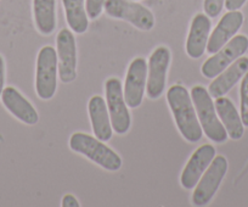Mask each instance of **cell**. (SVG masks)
<instances>
[{
    "instance_id": "1",
    "label": "cell",
    "mask_w": 248,
    "mask_h": 207,
    "mask_svg": "<svg viewBox=\"0 0 248 207\" xmlns=\"http://www.w3.org/2000/svg\"><path fill=\"white\" fill-rule=\"evenodd\" d=\"M167 101L181 135L189 143L200 142L203 130L187 89L180 84L173 85L167 93Z\"/></svg>"
},
{
    "instance_id": "2",
    "label": "cell",
    "mask_w": 248,
    "mask_h": 207,
    "mask_svg": "<svg viewBox=\"0 0 248 207\" xmlns=\"http://www.w3.org/2000/svg\"><path fill=\"white\" fill-rule=\"evenodd\" d=\"M190 95H191L192 102H194L197 117L201 123L202 130L207 135V138L212 142L219 143V144L225 143L229 135L221 121L219 120L216 105H214L208 90L202 85H196L192 88Z\"/></svg>"
},
{
    "instance_id": "3",
    "label": "cell",
    "mask_w": 248,
    "mask_h": 207,
    "mask_svg": "<svg viewBox=\"0 0 248 207\" xmlns=\"http://www.w3.org/2000/svg\"><path fill=\"white\" fill-rule=\"evenodd\" d=\"M70 147L72 151L83 155L105 170L111 172L121 170V156L105 145L104 142L93 135L85 133H75L70 139Z\"/></svg>"
},
{
    "instance_id": "4",
    "label": "cell",
    "mask_w": 248,
    "mask_h": 207,
    "mask_svg": "<svg viewBox=\"0 0 248 207\" xmlns=\"http://www.w3.org/2000/svg\"><path fill=\"white\" fill-rule=\"evenodd\" d=\"M57 53L55 48L45 45L40 49L37 59L35 73V90L40 99L50 100L56 93L57 88Z\"/></svg>"
},
{
    "instance_id": "5",
    "label": "cell",
    "mask_w": 248,
    "mask_h": 207,
    "mask_svg": "<svg viewBox=\"0 0 248 207\" xmlns=\"http://www.w3.org/2000/svg\"><path fill=\"white\" fill-rule=\"evenodd\" d=\"M106 92V105L108 110L111 125L114 133L125 134L129 130L132 118L128 111V105L124 99L122 83L118 78L111 77L105 83Z\"/></svg>"
},
{
    "instance_id": "6",
    "label": "cell",
    "mask_w": 248,
    "mask_h": 207,
    "mask_svg": "<svg viewBox=\"0 0 248 207\" xmlns=\"http://www.w3.org/2000/svg\"><path fill=\"white\" fill-rule=\"evenodd\" d=\"M104 9L111 17L128 21L141 31H151L155 26L154 14L134 0H106Z\"/></svg>"
},
{
    "instance_id": "7",
    "label": "cell",
    "mask_w": 248,
    "mask_h": 207,
    "mask_svg": "<svg viewBox=\"0 0 248 207\" xmlns=\"http://www.w3.org/2000/svg\"><path fill=\"white\" fill-rule=\"evenodd\" d=\"M226 172H228V160L221 155L216 156L195 187L192 204L199 207L208 205L218 191Z\"/></svg>"
},
{
    "instance_id": "8",
    "label": "cell",
    "mask_w": 248,
    "mask_h": 207,
    "mask_svg": "<svg viewBox=\"0 0 248 207\" xmlns=\"http://www.w3.org/2000/svg\"><path fill=\"white\" fill-rule=\"evenodd\" d=\"M248 50V38L246 35H233L219 51L207 59L202 65V75L206 78H216L235 60Z\"/></svg>"
},
{
    "instance_id": "9",
    "label": "cell",
    "mask_w": 248,
    "mask_h": 207,
    "mask_svg": "<svg viewBox=\"0 0 248 207\" xmlns=\"http://www.w3.org/2000/svg\"><path fill=\"white\" fill-rule=\"evenodd\" d=\"M59 77L62 83H72L77 77V47L73 33L63 28L56 37Z\"/></svg>"
},
{
    "instance_id": "10",
    "label": "cell",
    "mask_w": 248,
    "mask_h": 207,
    "mask_svg": "<svg viewBox=\"0 0 248 207\" xmlns=\"http://www.w3.org/2000/svg\"><path fill=\"white\" fill-rule=\"evenodd\" d=\"M169 63L170 51L167 47H158L150 56L146 82V93L150 99L156 100L163 94Z\"/></svg>"
},
{
    "instance_id": "11",
    "label": "cell",
    "mask_w": 248,
    "mask_h": 207,
    "mask_svg": "<svg viewBox=\"0 0 248 207\" xmlns=\"http://www.w3.org/2000/svg\"><path fill=\"white\" fill-rule=\"evenodd\" d=\"M147 63L145 59L137 58L128 67L127 77L124 82V99L127 105L137 109L141 105L147 82Z\"/></svg>"
},
{
    "instance_id": "12",
    "label": "cell",
    "mask_w": 248,
    "mask_h": 207,
    "mask_svg": "<svg viewBox=\"0 0 248 207\" xmlns=\"http://www.w3.org/2000/svg\"><path fill=\"white\" fill-rule=\"evenodd\" d=\"M214 158H216L214 146H212L211 144H204L200 146L192 154L189 162L186 163L185 168L183 170L180 177L181 185L187 190L194 189Z\"/></svg>"
},
{
    "instance_id": "13",
    "label": "cell",
    "mask_w": 248,
    "mask_h": 207,
    "mask_svg": "<svg viewBox=\"0 0 248 207\" xmlns=\"http://www.w3.org/2000/svg\"><path fill=\"white\" fill-rule=\"evenodd\" d=\"M243 23V14L238 10L229 11L221 17L217 27L212 32L207 43V53L213 55L221 49L236 33Z\"/></svg>"
},
{
    "instance_id": "14",
    "label": "cell",
    "mask_w": 248,
    "mask_h": 207,
    "mask_svg": "<svg viewBox=\"0 0 248 207\" xmlns=\"http://www.w3.org/2000/svg\"><path fill=\"white\" fill-rule=\"evenodd\" d=\"M248 72V58L241 56L226 67L216 80L209 84L208 93L212 97H220L228 94L231 88Z\"/></svg>"
},
{
    "instance_id": "15",
    "label": "cell",
    "mask_w": 248,
    "mask_h": 207,
    "mask_svg": "<svg viewBox=\"0 0 248 207\" xmlns=\"http://www.w3.org/2000/svg\"><path fill=\"white\" fill-rule=\"evenodd\" d=\"M1 100H3L4 106L10 111V113H13L21 122L33 126L39 121L37 110L16 88H4L1 93Z\"/></svg>"
},
{
    "instance_id": "16",
    "label": "cell",
    "mask_w": 248,
    "mask_h": 207,
    "mask_svg": "<svg viewBox=\"0 0 248 207\" xmlns=\"http://www.w3.org/2000/svg\"><path fill=\"white\" fill-rule=\"evenodd\" d=\"M212 23L209 16L197 14L190 27L189 35L186 40V53L191 59H200L207 49Z\"/></svg>"
},
{
    "instance_id": "17",
    "label": "cell",
    "mask_w": 248,
    "mask_h": 207,
    "mask_svg": "<svg viewBox=\"0 0 248 207\" xmlns=\"http://www.w3.org/2000/svg\"><path fill=\"white\" fill-rule=\"evenodd\" d=\"M89 110L92 127L95 133V137L101 142H108L113 134V128L111 125L108 110H107L106 101L100 95H95L89 100Z\"/></svg>"
},
{
    "instance_id": "18",
    "label": "cell",
    "mask_w": 248,
    "mask_h": 207,
    "mask_svg": "<svg viewBox=\"0 0 248 207\" xmlns=\"http://www.w3.org/2000/svg\"><path fill=\"white\" fill-rule=\"evenodd\" d=\"M214 105L229 137L232 140H240L243 137L245 128L240 113L237 112L232 101L228 97L220 96L217 97Z\"/></svg>"
},
{
    "instance_id": "19",
    "label": "cell",
    "mask_w": 248,
    "mask_h": 207,
    "mask_svg": "<svg viewBox=\"0 0 248 207\" xmlns=\"http://www.w3.org/2000/svg\"><path fill=\"white\" fill-rule=\"evenodd\" d=\"M35 26L42 34H51L56 27V0H33Z\"/></svg>"
},
{
    "instance_id": "20",
    "label": "cell",
    "mask_w": 248,
    "mask_h": 207,
    "mask_svg": "<svg viewBox=\"0 0 248 207\" xmlns=\"http://www.w3.org/2000/svg\"><path fill=\"white\" fill-rule=\"evenodd\" d=\"M66 13V20L71 30L77 34L87 32L89 27L84 0H62Z\"/></svg>"
},
{
    "instance_id": "21",
    "label": "cell",
    "mask_w": 248,
    "mask_h": 207,
    "mask_svg": "<svg viewBox=\"0 0 248 207\" xmlns=\"http://www.w3.org/2000/svg\"><path fill=\"white\" fill-rule=\"evenodd\" d=\"M241 97V120L243 126L248 127V72L243 76L240 87Z\"/></svg>"
},
{
    "instance_id": "22",
    "label": "cell",
    "mask_w": 248,
    "mask_h": 207,
    "mask_svg": "<svg viewBox=\"0 0 248 207\" xmlns=\"http://www.w3.org/2000/svg\"><path fill=\"white\" fill-rule=\"evenodd\" d=\"M224 5H225V0H204V13L209 17H217L221 13Z\"/></svg>"
},
{
    "instance_id": "23",
    "label": "cell",
    "mask_w": 248,
    "mask_h": 207,
    "mask_svg": "<svg viewBox=\"0 0 248 207\" xmlns=\"http://www.w3.org/2000/svg\"><path fill=\"white\" fill-rule=\"evenodd\" d=\"M105 3H106V0H87L85 9H87L88 17L93 18V20L99 17L104 10Z\"/></svg>"
},
{
    "instance_id": "24",
    "label": "cell",
    "mask_w": 248,
    "mask_h": 207,
    "mask_svg": "<svg viewBox=\"0 0 248 207\" xmlns=\"http://www.w3.org/2000/svg\"><path fill=\"white\" fill-rule=\"evenodd\" d=\"M247 0H225V8L228 9L229 11L238 10V9L242 8L245 5V3Z\"/></svg>"
},
{
    "instance_id": "25",
    "label": "cell",
    "mask_w": 248,
    "mask_h": 207,
    "mask_svg": "<svg viewBox=\"0 0 248 207\" xmlns=\"http://www.w3.org/2000/svg\"><path fill=\"white\" fill-rule=\"evenodd\" d=\"M62 207H79V202L73 195L67 194L62 199Z\"/></svg>"
},
{
    "instance_id": "26",
    "label": "cell",
    "mask_w": 248,
    "mask_h": 207,
    "mask_svg": "<svg viewBox=\"0 0 248 207\" xmlns=\"http://www.w3.org/2000/svg\"><path fill=\"white\" fill-rule=\"evenodd\" d=\"M4 83H5V64H4V59L0 55V97L4 90Z\"/></svg>"
}]
</instances>
